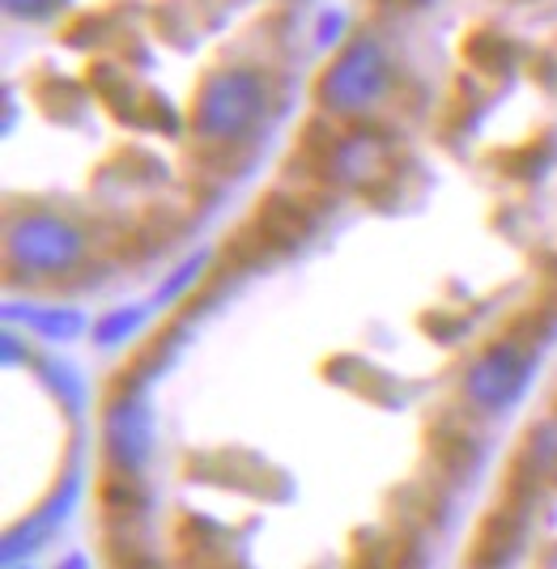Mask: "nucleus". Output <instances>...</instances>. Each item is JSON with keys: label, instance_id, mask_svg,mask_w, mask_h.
Instances as JSON below:
<instances>
[{"label": "nucleus", "instance_id": "0eeeda50", "mask_svg": "<svg viewBox=\"0 0 557 569\" xmlns=\"http://www.w3.org/2000/svg\"><path fill=\"white\" fill-rule=\"evenodd\" d=\"M141 323V315L137 310H116L111 319H102V328H98V340H123V336L132 332Z\"/></svg>", "mask_w": 557, "mask_h": 569}, {"label": "nucleus", "instance_id": "423d86ee", "mask_svg": "<svg viewBox=\"0 0 557 569\" xmlns=\"http://www.w3.org/2000/svg\"><path fill=\"white\" fill-rule=\"evenodd\" d=\"M30 323H34L39 332L56 336V340L81 332V319H77L73 310H30Z\"/></svg>", "mask_w": 557, "mask_h": 569}, {"label": "nucleus", "instance_id": "f257e3e1", "mask_svg": "<svg viewBox=\"0 0 557 569\" xmlns=\"http://www.w3.org/2000/svg\"><path fill=\"white\" fill-rule=\"evenodd\" d=\"M268 94L265 81L256 72H213L200 94H196L192 128L200 141L209 144H235L247 141L256 132V123L265 119Z\"/></svg>", "mask_w": 557, "mask_h": 569}, {"label": "nucleus", "instance_id": "f03ea898", "mask_svg": "<svg viewBox=\"0 0 557 569\" xmlns=\"http://www.w3.org/2000/svg\"><path fill=\"white\" fill-rule=\"evenodd\" d=\"M388 90V56L375 39H358L354 48L340 51V60L319 81V102L337 116H354L375 107Z\"/></svg>", "mask_w": 557, "mask_h": 569}, {"label": "nucleus", "instance_id": "39448f33", "mask_svg": "<svg viewBox=\"0 0 557 569\" xmlns=\"http://www.w3.org/2000/svg\"><path fill=\"white\" fill-rule=\"evenodd\" d=\"M102 438H107V455L111 463L123 472H141L153 451V421H149L146 400L137 396H120L107 408V421H102Z\"/></svg>", "mask_w": 557, "mask_h": 569}, {"label": "nucleus", "instance_id": "6e6552de", "mask_svg": "<svg viewBox=\"0 0 557 569\" xmlns=\"http://www.w3.org/2000/svg\"><path fill=\"white\" fill-rule=\"evenodd\" d=\"M60 4H64V0H4V9H9L13 18H48Z\"/></svg>", "mask_w": 557, "mask_h": 569}, {"label": "nucleus", "instance_id": "20e7f679", "mask_svg": "<svg viewBox=\"0 0 557 569\" xmlns=\"http://www.w3.org/2000/svg\"><path fill=\"white\" fill-rule=\"evenodd\" d=\"M528 379H533V357L515 345H494L473 361L468 396H473V403H481L485 412H503L507 403L524 396Z\"/></svg>", "mask_w": 557, "mask_h": 569}, {"label": "nucleus", "instance_id": "7ed1b4c3", "mask_svg": "<svg viewBox=\"0 0 557 569\" xmlns=\"http://www.w3.org/2000/svg\"><path fill=\"white\" fill-rule=\"evenodd\" d=\"M9 263L22 272H64L81 260V234L64 217L26 213L9 226Z\"/></svg>", "mask_w": 557, "mask_h": 569}]
</instances>
